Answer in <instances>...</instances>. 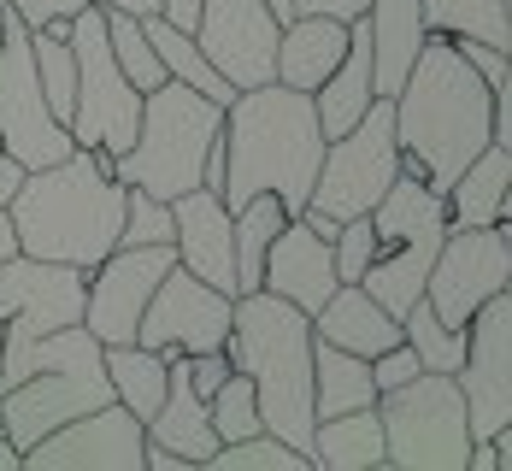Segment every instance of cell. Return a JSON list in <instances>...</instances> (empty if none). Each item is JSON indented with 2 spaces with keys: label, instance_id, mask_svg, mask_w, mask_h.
<instances>
[{
  "label": "cell",
  "instance_id": "cell-1",
  "mask_svg": "<svg viewBox=\"0 0 512 471\" xmlns=\"http://www.w3.org/2000/svg\"><path fill=\"white\" fill-rule=\"evenodd\" d=\"M395 106V142H401V171L430 183L436 195L460 177V165L477 148L495 142V89L471 71L454 48V36H424L412 59L407 83L389 95Z\"/></svg>",
  "mask_w": 512,
  "mask_h": 471
},
{
  "label": "cell",
  "instance_id": "cell-2",
  "mask_svg": "<svg viewBox=\"0 0 512 471\" xmlns=\"http://www.w3.org/2000/svg\"><path fill=\"white\" fill-rule=\"evenodd\" d=\"M218 142H224L218 201L230 212L254 195H277L289 218L307 207L318 159H324V130L307 89H289L277 77L259 89H236V101L224 106Z\"/></svg>",
  "mask_w": 512,
  "mask_h": 471
},
{
  "label": "cell",
  "instance_id": "cell-3",
  "mask_svg": "<svg viewBox=\"0 0 512 471\" xmlns=\"http://www.w3.org/2000/svg\"><path fill=\"white\" fill-rule=\"evenodd\" d=\"M6 218H12L18 254L89 271L124 236V183L112 177V154L71 148L53 165L24 171L18 195L6 201Z\"/></svg>",
  "mask_w": 512,
  "mask_h": 471
},
{
  "label": "cell",
  "instance_id": "cell-4",
  "mask_svg": "<svg viewBox=\"0 0 512 471\" xmlns=\"http://www.w3.org/2000/svg\"><path fill=\"white\" fill-rule=\"evenodd\" d=\"M224 360L254 383L259 424L301 448L312 442V318L289 307L271 289H248L230 301V336H224Z\"/></svg>",
  "mask_w": 512,
  "mask_h": 471
},
{
  "label": "cell",
  "instance_id": "cell-5",
  "mask_svg": "<svg viewBox=\"0 0 512 471\" xmlns=\"http://www.w3.org/2000/svg\"><path fill=\"white\" fill-rule=\"evenodd\" d=\"M218 130H224V106L177 77H165L159 89L142 95L136 142L112 159V177L130 189H148L159 201H177L183 189L201 183L206 148L218 142Z\"/></svg>",
  "mask_w": 512,
  "mask_h": 471
},
{
  "label": "cell",
  "instance_id": "cell-6",
  "mask_svg": "<svg viewBox=\"0 0 512 471\" xmlns=\"http://www.w3.org/2000/svg\"><path fill=\"white\" fill-rule=\"evenodd\" d=\"M383 419V460L401 471H465L471 424H465L460 383L448 371H418L401 389L377 395Z\"/></svg>",
  "mask_w": 512,
  "mask_h": 471
},
{
  "label": "cell",
  "instance_id": "cell-7",
  "mask_svg": "<svg viewBox=\"0 0 512 471\" xmlns=\"http://www.w3.org/2000/svg\"><path fill=\"white\" fill-rule=\"evenodd\" d=\"M71 59H77V101H71V142L77 148H106L118 159L136 142V118H142V95L136 83L118 71L112 42H106V6H77L71 12Z\"/></svg>",
  "mask_w": 512,
  "mask_h": 471
},
{
  "label": "cell",
  "instance_id": "cell-8",
  "mask_svg": "<svg viewBox=\"0 0 512 471\" xmlns=\"http://www.w3.org/2000/svg\"><path fill=\"white\" fill-rule=\"evenodd\" d=\"M395 171H401L395 106L377 95L354 130H342V136L324 142V159H318V177H312L307 207L324 212V218H336V224H342V218H359V212L377 207V195L395 183Z\"/></svg>",
  "mask_w": 512,
  "mask_h": 471
},
{
  "label": "cell",
  "instance_id": "cell-9",
  "mask_svg": "<svg viewBox=\"0 0 512 471\" xmlns=\"http://www.w3.org/2000/svg\"><path fill=\"white\" fill-rule=\"evenodd\" d=\"M0 148L18 159L24 171L65 159L77 142L71 130L59 124L42 101V83H36V53H30V30L24 18L6 6L0 12Z\"/></svg>",
  "mask_w": 512,
  "mask_h": 471
},
{
  "label": "cell",
  "instance_id": "cell-10",
  "mask_svg": "<svg viewBox=\"0 0 512 471\" xmlns=\"http://www.w3.org/2000/svg\"><path fill=\"white\" fill-rule=\"evenodd\" d=\"M512 230L507 224H448L442 248L424 277V301L442 324L465 330V318L477 313L489 295L512 289Z\"/></svg>",
  "mask_w": 512,
  "mask_h": 471
},
{
  "label": "cell",
  "instance_id": "cell-11",
  "mask_svg": "<svg viewBox=\"0 0 512 471\" xmlns=\"http://www.w3.org/2000/svg\"><path fill=\"white\" fill-rule=\"evenodd\" d=\"M177 265L171 242H118L106 260L83 271V324L89 336L112 348V342H136L142 307L154 295V283Z\"/></svg>",
  "mask_w": 512,
  "mask_h": 471
},
{
  "label": "cell",
  "instance_id": "cell-12",
  "mask_svg": "<svg viewBox=\"0 0 512 471\" xmlns=\"http://www.w3.org/2000/svg\"><path fill=\"white\" fill-rule=\"evenodd\" d=\"M454 383H460L471 442L512 424V289L489 295L465 318V360L454 371Z\"/></svg>",
  "mask_w": 512,
  "mask_h": 471
},
{
  "label": "cell",
  "instance_id": "cell-13",
  "mask_svg": "<svg viewBox=\"0 0 512 471\" xmlns=\"http://www.w3.org/2000/svg\"><path fill=\"white\" fill-rule=\"evenodd\" d=\"M83 318V271L59 260H36V254H6L0 260V330L6 348H24L36 336H48L59 324Z\"/></svg>",
  "mask_w": 512,
  "mask_h": 471
},
{
  "label": "cell",
  "instance_id": "cell-14",
  "mask_svg": "<svg viewBox=\"0 0 512 471\" xmlns=\"http://www.w3.org/2000/svg\"><path fill=\"white\" fill-rule=\"evenodd\" d=\"M142 448H148L142 419L130 407L106 401L83 419L59 424L36 448H24L18 471H142Z\"/></svg>",
  "mask_w": 512,
  "mask_h": 471
},
{
  "label": "cell",
  "instance_id": "cell-15",
  "mask_svg": "<svg viewBox=\"0 0 512 471\" xmlns=\"http://www.w3.org/2000/svg\"><path fill=\"white\" fill-rule=\"evenodd\" d=\"M230 301L224 289L201 283L195 271L171 265L165 277L154 283L148 307H142V324H136V342L142 348H183V354H206V348H224L230 336Z\"/></svg>",
  "mask_w": 512,
  "mask_h": 471
},
{
  "label": "cell",
  "instance_id": "cell-16",
  "mask_svg": "<svg viewBox=\"0 0 512 471\" xmlns=\"http://www.w3.org/2000/svg\"><path fill=\"white\" fill-rule=\"evenodd\" d=\"M277 12L265 0H201L195 42L230 89H259L277 77Z\"/></svg>",
  "mask_w": 512,
  "mask_h": 471
},
{
  "label": "cell",
  "instance_id": "cell-17",
  "mask_svg": "<svg viewBox=\"0 0 512 471\" xmlns=\"http://www.w3.org/2000/svg\"><path fill=\"white\" fill-rule=\"evenodd\" d=\"M106 401H112L106 371H30L12 389H0V424H6V442L24 454L59 424L83 419Z\"/></svg>",
  "mask_w": 512,
  "mask_h": 471
},
{
  "label": "cell",
  "instance_id": "cell-18",
  "mask_svg": "<svg viewBox=\"0 0 512 471\" xmlns=\"http://www.w3.org/2000/svg\"><path fill=\"white\" fill-rule=\"evenodd\" d=\"M171 218H177V230H171V248H177V265L183 271H195L201 283L212 289H224V295H236V254H230V207L218 201V189H183L177 201H171Z\"/></svg>",
  "mask_w": 512,
  "mask_h": 471
},
{
  "label": "cell",
  "instance_id": "cell-19",
  "mask_svg": "<svg viewBox=\"0 0 512 471\" xmlns=\"http://www.w3.org/2000/svg\"><path fill=\"white\" fill-rule=\"evenodd\" d=\"M259 289L283 295L289 307H301L307 318L330 301V289H336V260H330V242H324L318 230H307V218H289V224L271 236L265 265H259Z\"/></svg>",
  "mask_w": 512,
  "mask_h": 471
},
{
  "label": "cell",
  "instance_id": "cell-20",
  "mask_svg": "<svg viewBox=\"0 0 512 471\" xmlns=\"http://www.w3.org/2000/svg\"><path fill=\"white\" fill-rule=\"evenodd\" d=\"M142 430H148V442L183 454L189 466H206V454L218 448L212 419H206V395H195V383H189V354L183 348H165V401L154 407V419Z\"/></svg>",
  "mask_w": 512,
  "mask_h": 471
},
{
  "label": "cell",
  "instance_id": "cell-21",
  "mask_svg": "<svg viewBox=\"0 0 512 471\" xmlns=\"http://www.w3.org/2000/svg\"><path fill=\"white\" fill-rule=\"evenodd\" d=\"M365 36H371V89L389 101L407 83L412 59L424 48V0H371L365 6Z\"/></svg>",
  "mask_w": 512,
  "mask_h": 471
},
{
  "label": "cell",
  "instance_id": "cell-22",
  "mask_svg": "<svg viewBox=\"0 0 512 471\" xmlns=\"http://www.w3.org/2000/svg\"><path fill=\"white\" fill-rule=\"evenodd\" d=\"M312 336L348 348V354H359V360H371V354H383V348L401 342V318L383 313L359 283H336L330 301L312 313Z\"/></svg>",
  "mask_w": 512,
  "mask_h": 471
},
{
  "label": "cell",
  "instance_id": "cell-23",
  "mask_svg": "<svg viewBox=\"0 0 512 471\" xmlns=\"http://www.w3.org/2000/svg\"><path fill=\"white\" fill-rule=\"evenodd\" d=\"M348 53V24L342 18H318V12H295L283 30H277V83L289 89H318L336 59Z\"/></svg>",
  "mask_w": 512,
  "mask_h": 471
},
{
  "label": "cell",
  "instance_id": "cell-24",
  "mask_svg": "<svg viewBox=\"0 0 512 471\" xmlns=\"http://www.w3.org/2000/svg\"><path fill=\"white\" fill-rule=\"evenodd\" d=\"M448 224H507L512 212V148H477L460 165V177L442 189Z\"/></svg>",
  "mask_w": 512,
  "mask_h": 471
},
{
  "label": "cell",
  "instance_id": "cell-25",
  "mask_svg": "<svg viewBox=\"0 0 512 471\" xmlns=\"http://www.w3.org/2000/svg\"><path fill=\"white\" fill-rule=\"evenodd\" d=\"M307 460L318 471H377L383 460V419L377 407H354V413H336V419H312V442Z\"/></svg>",
  "mask_w": 512,
  "mask_h": 471
},
{
  "label": "cell",
  "instance_id": "cell-26",
  "mask_svg": "<svg viewBox=\"0 0 512 471\" xmlns=\"http://www.w3.org/2000/svg\"><path fill=\"white\" fill-rule=\"evenodd\" d=\"M354 407H377L371 360L312 336V419H336V413H354Z\"/></svg>",
  "mask_w": 512,
  "mask_h": 471
},
{
  "label": "cell",
  "instance_id": "cell-27",
  "mask_svg": "<svg viewBox=\"0 0 512 471\" xmlns=\"http://www.w3.org/2000/svg\"><path fill=\"white\" fill-rule=\"evenodd\" d=\"M142 30H148V42H154L159 65H165V77H177V83H189V89H201L206 101L230 106L236 101V89L218 77V65L201 53V42H195V30H177L171 18H159V12H148L142 18Z\"/></svg>",
  "mask_w": 512,
  "mask_h": 471
},
{
  "label": "cell",
  "instance_id": "cell-28",
  "mask_svg": "<svg viewBox=\"0 0 512 471\" xmlns=\"http://www.w3.org/2000/svg\"><path fill=\"white\" fill-rule=\"evenodd\" d=\"M101 360H106L112 401L130 407L136 419L148 424L154 419V407L165 401V354H159V348H142V342H112Z\"/></svg>",
  "mask_w": 512,
  "mask_h": 471
},
{
  "label": "cell",
  "instance_id": "cell-29",
  "mask_svg": "<svg viewBox=\"0 0 512 471\" xmlns=\"http://www.w3.org/2000/svg\"><path fill=\"white\" fill-rule=\"evenodd\" d=\"M289 224V212L277 195H254V201H242V207L230 212V254H236V295H248L259 289V265H265V248H271V236Z\"/></svg>",
  "mask_w": 512,
  "mask_h": 471
},
{
  "label": "cell",
  "instance_id": "cell-30",
  "mask_svg": "<svg viewBox=\"0 0 512 471\" xmlns=\"http://www.w3.org/2000/svg\"><path fill=\"white\" fill-rule=\"evenodd\" d=\"M424 24L436 36H471V42H495L512 48V6L507 0H424Z\"/></svg>",
  "mask_w": 512,
  "mask_h": 471
},
{
  "label": "cell",
  "instance_id": "cell-31",
  "mask_svg": "<svg viewBox=\"0 0 512 471\" xmlns=\"http://www.w3.org/2000/svg\"><path fill=\"white\" fill-rule=\"evenodd\" d=\"M401 342L418 354V366H424V371H448V377H454L460 360H465V330L442 324V318L430 313V301H424V295L401 313Z\"/></svg>",
  "mask_w": 512,
  "mask_h": 471
},
{
  "label": "cell",
  "instance_id": "cell-32",
  "mask_svg": "<svg viewBox=\"0 0 512 471\" xmlns=\"http://www.w3.org/2000/svg\"><path fill=\"white\" fill-rule=\"evenodd\" d=\"M206 471H312V460L301 448L277 442L271 430H254V436H242V442H218V448L206 454Z\"/></svg>",
  "mask_w": 512,
  "mask_h": 471
},
{
  "label": "cell",
  "instance_id": "cell-33",
  "mask_svg": "<svg viewBox=\"0 0 512 471\" xmlns=\"http://www.w3.org/2000/svg\"><path fill=\"white\" fill-rule=\"evenodd\" d=\"M106 42H112L118 71L136 83V95H148V89L165 83V65H159L154 42H148V30H142V18H130V12H106Z\"/></svg>",
  "mask_w": 512,
  "mask_h": 471
},
{
  "label": "cell",
  "instance_id": "cell-34",
  "mask_svg": "<svg viewBox=\"0 0 512 471\" xmlns=\"http://www.w3.org/2000/svg\"><path fill=\"white\" fill-rule=\"evenodd\" d=\"M206 419H212V436H218V442H242V436L265 430V424H259L254 383H248L242 371H230V377L206 395Z\"/></svg>",
  "mask_w": 512,
  "mask_h": 471
},
{
  "label": "cell",
  "instance_id": "cell-35",
  "mask_svg": "<svg viewBox=\"0 0 512 471\" xmlns=\"http://www.w3.org/2000/svg\"><path fill=\"white\" fill-rule=\"evenodd\" d=\"M177 218H171V201H159L148 189H130L124 183V236L118 242H171Z\"/></svg>",
  "mask_w": 512,
  "mask_h": 471
},
{
  "label": "cell",
  "instance_id": "cell-36",
  "mask_svg": "<svg viewBox=\"0 0 512 471\" xmlns=\"http://www.w3.org/2000/svg\"><path fill=\"white\" fill-rule=\"evenodd\" d=\"M377 254V236H371V218H342V230L330 236V260H336V283H359L365 265Z\"/></svg>",
  "mask_w": 512,
  "mask_h": 471
},
{
  "label": "cell",
  "instance_id": "cell-37",
  "mask_svg": "<svg viewBox=\"0 0 512 471\" xmlns=\"http://www.w3.org/2000/svg\"><path fill=\"white\" fill-rule=\"evenodd\" d=\"M454 48H460V59L471 65V71H477V77H483V83H489V89H495L501 77H512V48H495V42H471V36H460Z\"/></svg>",
  "mask_w": 512,
  "mask_h": 471
},
{
  "label": "cell",
  "instance_id": "cell-38",
  "mask_svg": "<svg viewBox=\"0 0 512 471\" xmlns=\"http://www.w3.org/2000/svg\"><path fill=\"white\" fill-rule=\"evenodd\" d=\"M418 354H412L407 342H395V348H383V354H371V383H377V395L383 389H401L407 377H418Z\"/></svg>",
  "mask_w": 512,
  "mask_h": 471
},
{
  "label": "cell",
  "instance_id": "cell-39",
  "mask_svg": "<svg viewBox=\"0 0 512 471\" xmlns=\"http://www.w3.org/2000/svg\"><path fill=\"white\" fill-rule=\"evenodd\" d=\"M18 18H24V30H42V24H53V18H71L77 6H89V0H6Z\"/></svg>",
  "mask_w": 512,
  "mask_h": 471
},
{
  "label": "cell",
  "instance_id": "cell-40",
  "mask_svg": "<svg viewBox=\"0 0 512 471\" xmlns=\"http://www.w3.org/2000/svg\"><path fill=\"white\" fill-rule=\"evenodd\" d=\"M371 0H295V12H318V18H342V24H354L359 12H365Z\"/></svg>",
  "mask_w": 512,
  "mask_h": 471
},
{
  "label": "cell",
  "instance_id": "cell-41",
  "mask_svg": "<svg viewBox=\"0 0 512 471\" xmlns=\"http://www.w3.org/2000/svg\"><path fill=\"white\" fill-rule=\"evenodd\" d=\"M159 18H171L177 30H195V18H201V0H159Z\"/></svg>",
  "mask_w": 512,
  "mask_h": 471
},
{
  "label": "cell",
  "instance_id": "cell-42",
  "mask_svg": "<svg viewBox=\"0 0 512 471\" xmlns=\"http://www.w3.org/2000/svg\"><path fill=\"white\" fill-rule=\"evenodd\" d=\"M18 183H24V165H18V159L0 148V207H6L12 195H18Z\"/></svg>",
  "mask_w": 512,
  "mask_h": 471
},
{
  "label": "cell",
  "instance_id": "cell-43",
  "mask_svg": "<svg viewBox=\"0 0 512 471\" xmlns=\"http://www.w3.org/2000/svg\"><path fill=\"white\" fill-rule=\"evenodd\" d=\"M95 6H106V12H130V18H148V12H159V0H95Z\"/></svg>",
  "mask_w": 512,
  "mask_h": 471
},
{
  "label": "cell",
  "instance_id": "cell-44",
  "mask_svg": "<svg viewBox=\"0 0 512 471\" xmlns=\"http://www.w3.org/2000/svg\"><path fill=\"white\" fill-rule=\"evenodd\" d=\"M6 254H18V236H12V218L0 207V260H6Z\"/></svg>",
  "mask_w": 512,
  "mask_h": 471
},
{
  "label": "cell",
  "instance_id": "cell-45",
  "mask_svg": "<svg viewBox=\"0 0 512 471\" xmlns=\"http://www.w3.org/2000/svg\"><path fill=\"white\" fill-rule=\"evenodd\" d=\"M0 471H18V448H12L6 436H0Z\"/></svg>",
  "mask_w": 512,
  "mask_h": 471
},
{
  "label": "cell",
  "instance_id": "cell-46",
  "mask_svg": "<svg viewBox=\"0 0 512 471\" xmlns=\"http://www.w3.org/2000/svg\"><path fill=\"white\" fill-rule=\"evenodd\" d=\"M265 6L277 12V24H289V18H295V0H265Z\"/></svg>",
  "mask_w": 512,
  "mask_h": 471
},
{
  "label": "cell",
  "instance_id": "cell-47",
  "mask_svg": "<svg viewBox=\"0 0 512 471\" xmlns=\"http://www.w3.org/2000/svg\"><path fill=\"white\" fill-rule=\"evenodd\" d=\"M0 348H6V330H0Z\"/></svg>",
  "mask_w": 512,
  "mask_h": 471
},
{
  "label": "cell",
  "instance_id": "cell-48",
  "mask_svg": "<svg viewBox=\"0 0 512 471\" xmlns=\"http://www.w3.org/2000/svg\"><path fill=\"white\" fill-rule=\"evenodd\" d=\"M0 12H6V0H0Z\"/></svg>",
  "mask_w": 512,
  "mask_h": 471
}]
</instances>
